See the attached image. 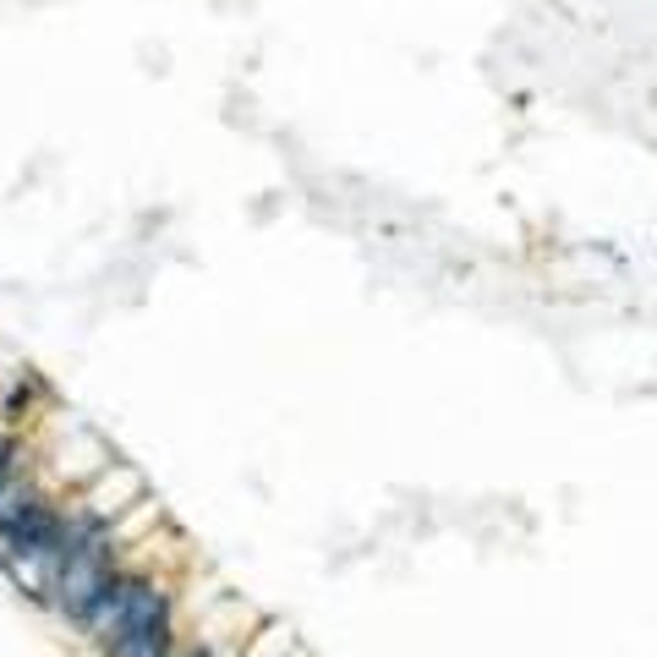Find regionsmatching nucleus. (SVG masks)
Wrapping results in <instances>:
<instances>
[{"mask_svg": "<svg viewBox=\"0 0 657 657\" xmlns=\"http://www.w3.org/2000/svg\"><path fill=\"white\" fill-rule=\"evenodd\" d=\"M33 444H39V439H33ZM110 461H116V450H110L94 428L66 422V433H61L55 444H39V483L55 493V498H66V493L83 488L88 477H99Z\"/></svg>", "mask_w": 657, "mask_h": 657, "instance_id": "1", "label": "nucleus"}, {"mask_svg": "<svg viewBox=\"0 0 657 657\" xmlns=\"http://www.w3.org/2000/svg\"><path fill=\"white\" fill-rule=\"evenodd\" d=\"M160 526H164V504L154 498V493H143L132 509H121V515L105 526V537H110V548L127 559V553H132V548H143V542H149Z\"/></svg>", "mask_w": 657, "mask_h": 657, "instance_id": "6", "label": "nucleus"}, {"mask_svg": "<svg viewBox=\"0 0 657 657\" xmlns=\"http://www.w3.org/2000/svg\"><path fill=\"white\" fill-rule=\"evenodd\" d=\"M55 531H61V498H55V493H39V498H28L22 515L0 531V559H11L17 570H28L33 559L50 553Z\"/></svg>", "mask_w": 657, "mask_h": 657, "instance_id": "3", "label": "nucleus"}, {"mask_svg": "<svg viewBox=\"0 0 657 657\" xmlns=\"http://www.w3.org/2000/svg\"><path fill=\"white\" fill-rule=\"evenodd\" d=\"M50 406V384L39 367H17L6 384H0V428L6 433H33L39 411Z\"/></svg>", "mask_w": 657, "mask_h": 657, "instance_id": "5", "label": "nucleus"}, {"mask_svg": "<svg viewBox=\"0 0 657 657\" xmlns=\"http://www.w3.org/2000/svg\"><path fill=\"white\" fill-rule=\"evenodd\" d=\"M143 493H149L143 472H138L132 461H121V455H116V461H110V466H105L99 477H88L83 488L66 493V498H72V504H77L83 515H94L99 526H110V520H116L121 509H132V504H138Z\"/></svg>", "mask_w": 657, "mask_h": 657, "instance_id": "4", "label": "nucleus"}, {"mask_svg": "<svg viewBox=\"0 0 657 657\" xmlns=\"http://www.w3.org/2000/svg\"><path fill=\"white\" fill-rule=\"evenodd\" d=\"M121 570V553L110 548V537L105 542H94V548H83L77 559H66L61 564V575L50 581V592H44V608L55 614V620H66V625H77L88 608H94V597L105 592V581Z\"/></svg>", "mask_w": 657, "mask_h": 657, "instance_id": "2", "label": "nucleus"}]
</instances>
